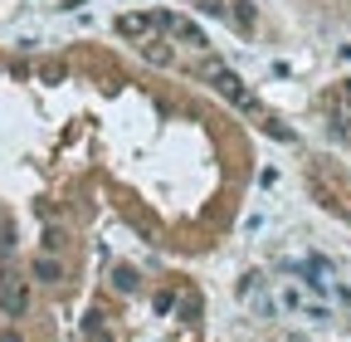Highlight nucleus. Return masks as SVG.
I'll return each instance as SVG.
<instances>
[{
  "instance_id": "obj_1",
  "label": "nucleus",
  "mask_w": 351,
  "mask_h": 342,
  "mask_svg": "<svg viewBox=\"0 0 351 342\" xmlns=\"http://www.w3.org/2000/svg\"><path fill=\"white\" fill-rule=\"evenodd\" d=\"M244 117L103 39L0 49V260L64 323L108 244L210 260L254 186Z\"/></svg>"
},
{
  "instance_id": "obj_2",
  "label": "nucleus",
  "mask_w": 351,
  "mask_h": 342,
  "mask_svg": "<svg viewBox=\"0 0 351 342\" xmlns=\"http://www.w3.org/2000/svg\"><path fill=\"white\" fill-rule=\"evenodd\" d=\"M69 342H210V293L142 244H108L64 323Z\"/></svg>"
},
{
  "instance_id": "obj_3",
  "label": "nucleus",
  "mask_w": 351,
  "mask_h": 342,
  "mask_svg": "<svg viewBox=\"0 0 351 342\" xmlns=\"http://www.w3.org/2000/svg\"><path fill=\"white\" fill-rule=\"evenodd\" d=\"M0 342H69L64 318L10 260H0Z\"/></svg>"
},
{
  "instance_id": "obj_4",
  "label": "nucleus",
  "mask_w": 351,
  "mask_h": 342,
  "mask_svg": "<svg viewBox=\"0 0 351 342\" xmlns=\"http://www.w3.org/2000/svg\"><path fill=\"white\" fill-rule=\"evenodd\" d=\"M313 30H351V0H283Z\"/></svg>"
}]
</instances>
